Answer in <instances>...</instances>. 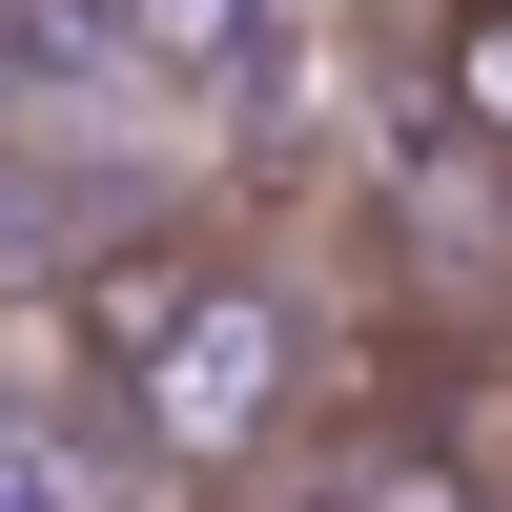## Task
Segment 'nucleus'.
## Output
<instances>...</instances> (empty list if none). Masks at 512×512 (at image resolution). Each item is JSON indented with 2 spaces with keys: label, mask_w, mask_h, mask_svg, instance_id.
I'll return each instance as SVG.
<instances>
[{
  "label": "nucleus",
  "mask_w": 512,
  "mask_h": 512,
  "mask_svg": "<svg viewBox=\"0 0 512 512\" xmlns=\"http://www.w3.org/2000/svg\"><path fill=\"white\" fill-rule=\"evenodd\" d=\"M308 410H328V328H308V287H287L267 246H226V267L164 308V349L103 390V451H123L164 512H246L287 451H308Z\"/></svg>",
  "instance_id": "f257e3e1"
},
{
  "label": "nucleus",
  "mask_w": 512,
  "mask_h": 512,
  "mask_svg": "<svg viewBox=\"0 0 512 512\" xmlns=\"http://www.w3.org/2000/svg\"><path fill=\"white\" fill-rule=\"evenodd\" d=\"M226 267V205H123V226H82L62 246V287H41V369H62V410L103 431V390L164 349V308Z\"/></svg>",
  "instance_id": "f03ea898"
},
{
  "label": "nucleus",
  "mask_w": 512,
  "mask_h": 512,
  "mask_svg": "<svg viewBox=\"0 0 512 512\" xmlns=\"http://www.w3.org/2000/svg\"><path fill=\"white\" fill-rule=\"evenodd\" d=\"M267 512H512V472L451 390H328L308 451L267 472Z\"/></svg>",
  "instance_id": "7ed1b4c3"
},
{
  "label": "nucleus",
  "mask_w": 512,
  "mask_h": 512,
  "mask_svg": "<svg viewBox=\"0 0 512 512\" xmlns=\"http://www.w3.org/2000/svg\"><path fill=\"white\" fill-rule=\"evenodd\" d=\"M410 103H431V144L512 185V0H431V62H410Z\"/></svg>",
  "instance_id": "20e7f679"
},
{
  "label": "nucleus",
  "mask_w": 512,
  "mask_h": 512,
  "mask_svg": "<svg viewBox=\"0 0 512 512\" xmlns=\"http://www.w3.org/2000/svg\"><path fill=\"white\" fill-rule=\"evenodd\" d=\"M103 41H123L144 82H226L246 41H267V0H103Z\"/></svg>",
  "instance_id": "39448f33"
}]
</instances>
